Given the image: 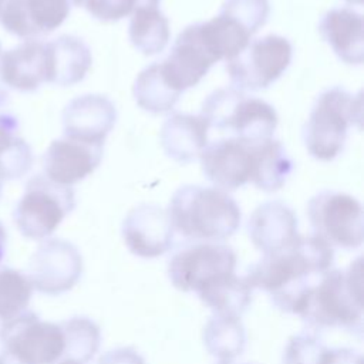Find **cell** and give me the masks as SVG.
<instances>
[{
  "label": "cell",
  "mask_w": 364,
  "mask_h": 364,
  "mask_svg": "<svg viewBox=\"0 0 364 364\" xmlns=\"http://www.w3.org/2000/svg\"><path fill=\"white\" fill-rule=\"evenodd\" d=\"M333 247L318 236H299L287 247L267 253L249 267L250 289L267 291L276 307L297 314L310 290L333 264Z\"/></svg>",
  "instance_id": "obj_1"
},
{
  "label": "cell",
  "mask_w": 364,
  "mask_h": 364,
  "mask_svg": "<svg viewBox=\"0 0 364 364\" xmlns=\"http://www.w3.org/2000/svg\"><path fill=\"white\" fill-rule=\"evenodd\" d=\"M173 230L193 242H218L232 236L240 225L236 200L215 186L183 185L166 209Z\"/></svg>",
  "instance_id": "obj_2"
},
{
  "label": "cell",
  "mask_w": 364,
  "mask_h": 364,
  "mask_svg": "<svg viewBox=\"0 0 364 364\" xmlns=\"http://www.w3.org/2000/svg\"><path fill=\"white\" fill-rule=\"evenodd\" d=\"M317 328H346L363 331V257L348 270L326 272L310 290L297 313Z\"/></svg>",
  "instance_id": "obj_3"
},
{
  "label": "cell",
  "mask_w": 364,
  "mask_h": 364,
  "mask_svg": "<svg viewBox=\"0 0 364 364\" xmlns=\"http://www.w3.org/2000/svg\"><path fill=\"white\" fill-rule=\"evenodd\" d=\"M361 94L341 87L323 91L303 127V142L309 154L318 161H333L344 148L348 128L361 125Z\"/></svg>",
  "instance_id": "obj_4"
},
{
  "label": "cell",
  "mask_w": 364,
  "mask_h": 364,
  "mask_svg": "<svg viewBox=\"0 0 364 364\" xmlns=\"http://www.w3.org/2000/svg\"><path fill=\"white\" fill-rule=\"evenodd\" d=\"M220 132H230L247 144L270 139L277 127L274 108L235 87L215 90L202 102L199 114Z\"/></svg>",
  "instance_id": "obj_5"
},
{
  "label": "cell",
  "mask_w": 364,
  "mask_h": 364,
  "mask_svg": "<svg viewBox=\"0 0 364 364\" xmlns=\"http://www.w3.org/2000/svg\"><path fill=\"white\" fill-rule=\"evenodd\" d=\"M74 206L75 195L71 186L36 175L26 183L24 193L14 208L13 220L24 237L44 240L54 233Z\"/></svg>",
  "instance_id": "obj_6"
},
{
  "label": "cell",
  "mask_w": 364,
  "mask_h": 364,
  "mask_svg": "<svg viewBox=\"0 0 364 364\" xmlns=\"http://www.w3.org/2000/svg\"><path fill=\"white\" fill-rule=\"evenodd\" d=\"M0 344L18 364H57L65 350L61 324L44 321L30 310L1 321Z\"/></svg>",
  "instance_id": "obj_7"
},
{
  "label": "cell",
  "mask_w": 364,
  "mask_h": 364,
  "mask_svg": "<svg viewBox=\"0 0 364 364\" xmlns=\"http://www.w3.org/2000/svg\"><path fill=\"white\" fill-rule=\"evenodd\" d=\"M314 235L331 247L357 249L364 239L363 206L354 196L338 191H321L307 203Z\"/></svg>",
  "instance_id": "obj_8"
},
{
  "label": "cell",
  "mask_w": 364,
  "mask_h": 364,
  "mask_svg": "<svg viewBox=\"0 0 364 364\" xmlns=\"http://www.w3.org/2000/svg\"><path fill=\"white\" fill-rule=\"evenodd\" d=\"M293 48L286 37L267 34L249 41L226 61L232 87L240 91H260L273 84L290 65Z\"/></svg>",
  "instance_id": "obj_9"
},
{
  "label": "cell",
  "mask_w": 364,
  "mask_h": 364,
  "mask_svg": "<svg viewBox=\"0 0 364 364\" xmlns=\"http://www.w3.org/2000/svg\"><path fill=\"white\" fill-rule=\"evenodd\" d=\"M235 267L236 253L230 246L216 242H195L172 256L168 276L176 289L199 294L233 274Z\"/></svg>",
  "instance_id": "obj_10"
},
{
  "label": "cell",
  "mask_w": 364,
  "mask_h": 364,
  "mask_svg": "<svg viewBox=\"0 0 364 364\" xmlns=\"http://www.w3.org/2000/svg\"><path fill=\"white\" fill-rule=\"evenodd\" d=\"M82 257L78 249L64 239H44L28 263L33 289L58 296L70 290L81 277Z\"/></svg>",
  "instance_id": "obj_11"
},
{
  "label": "cell",
  "mask_w": 364,
  "mask_h": 364,
  "mask_svg": "<svg viewBox=\"0 0 364 364\" xmlns=\"http://www.w3.org/2000/svg\"><path fill=\"white\" fill-rule=\"evenodd\" d=\"M70 10V0H0V24L20 38H37L58 28Z\"/></svg>",
  "instance_id": "obj_12"
},
{
  "label": "cell",
  "mask_w": 364,
  "mask_h": 364,
  "mask_svg": "<svg viewBox=\"0 0 364 364\" xmlns=\"http://www.w3.org/2000/svg\"><path fill=\"white\" fill-rule=\"evenodd\" d=\"M173 226L168 212L154 203H141L131 209L122 222V237L131 253L139 257H156L172 247Z\"/></svg>",
  "instance_id": "obj_13"
},
{
  "label": "cell",
  "mask_w": 364,
  "mask_h": 364,
  "mask_svg": "<svg viewBox=\"0 0 364 364\" xmlns=\"http://www.w3.org/2000/svg\"><path fill=\"white\" fill-rule=\"evenodd\" d=\"M252 144L229 136L208 144L200 152L202 172L215 188L235 191L250 179Z\"/></svg>",
  "instance_id": "obj_14"
},
{
  "label": "cell",
  "mask_w": 364,
  "mask_h": 364,
  "mask_svg": "<svg viewBox=\"0 0 364 364\" xmlns=\"http://www.w3.org/2000/svg\"><path fill=\"white\" fill-rule=\"evenodd\" d=\"M218 63L206 47L198 23L185 27L176 37L169 55L161 61V67L171 84L183 92L196 85Z\"/></svg>",
  "instance_id": "obj_15"
},
{
  "label": "cell",
  "mask_w": 364,
  "mask_h": 364,
  "mask_svg": "<svg viewBox=\"0 0 364 364\" xmlns=\"http://www.w3.org/2000/svg\"><path fill=\"white\" fill-rule=\"evenodd\" d=\"M64 136L87 144L104 145L117 121L114 102L101 94H84L73 98L63 109Z\"/></svg>",
  "instance_id": "obj_16"
},
{
  "label": "cell",
  "mask_w": 364,
  "mask_h": 364,
  "mask_svg": "<svg viewBox=\"0 0 364 364\" xmlns=\"http://www.w3.org/2000/svg\"><path fill=\"white\" fill-rule=\"evenodd\" d=\"M104 145L71 138L54 139L43 155V175L50 181L71 186L92 173L102 159Z\"/></svg>",
  "instance_id": "obj_17"
},
{
  "label": "cell",
  "mask_w": 364,
  "mask_h": 364,
  "mask_svg": "<svg viewBox=\"0 0 364 364\" xmlns=\"http://www.w3.org/2000/svg\"><path fill=\"white\" fill-rule=\"evenodd\" d=\"M50 78L47 41L28 38L0 54V81L7 88L31 92Z\"/></svg>",
  "instance_id": "obj_18"
},
{
  "label": "cell",
  "mask_w": 364,
  "mask_h": 364,
  "mask_svg": "<svg viewBox=\"0 0 364 364\" xmlns=\"http://www.w3.org/2000/svg\"><path fill=\"white\" fill-rule=\"evenodd\" d=\"M247 233L264 255L287 247L300 236L293 209L280 200L259 205L249 218Z\"/></svg>",
  "instance_id": "obj_19"
},
{
  "label": "cell",
  "mask_w": 364,
  "mask_h": 364,
  "mask_svg": "<svg viewBox=\"0 0 364 364\" xmlns=\"http://www.w3.org/2000/svg\"><path fill=\"white\" fill-rule=\"evenodd\" d=\"M323 40L346 64L360 65L364 60L363 14L351 7L328 10L318 23Z\"/></svg>",
  "instance_id": "obj_20"
},
{
  "label": "cell",
  "mask_w": 364,
  "mask_h": 364,
  "mask_svg": "<svg viewBox=\"0 0 364 364\" xmlns=\"http://www.w3.org/2000/svg\"><path fill=\"white\" fill-rule=\"evenodd\" d=\"M208 131L209 125L200 115L175 112L161 127V146L171 159L191 162L208 145Z\"/></svg>",
  "instance_id": "obj_21"
},
{
  "label": "cell",
  "mask_w": 364,
  "mask_h": 364,
  "mask_svg": "<svg viewBox=\"0 0 364 364\" xmlns=\"http://www.w3.org/2000/svg\"><path fill=\"white\" fill-rule=\"evenodd\" d=\"M50 78L48 84L70 87L82 81L91 67V50L84 40L63 34L47 41Z\"/></svg>",
  "instance_id": "obj_22"
},
{
  "label": "cell",
  "mask_w": 364,
  "mask_h": 364,
  "mask_svg": "<svg viewBox=\"0 0 364 364\" xmlns=\"http://www.w3.org/2000/svg\"><path fill=\"white\" fill-rule=\"evenodd\" d=\"M250 179L264 192H276L284 186L293 172L294 164L280 141L264 139L252 144Z\"/></svg>",
  "instance_id": "obj_23"
},
{
  "label": "cell",
  "mask_w": 364,
  "mask_h": 364,
  "mask_svg": "<svg viewBox=\"0 0 364 364\" xmlns=\"http://www.w3.org/2000/svg\"><path fill=\"white\" fill-rule=\"evenodd\" d=\"M132 94L142 109L152 114H164L175 107L182 92L166 78L161 63H152L135 78Z\"/></svg>",
  "instance_id": "obj_24"
},
{
  "label": "cell",
  "mask_w": 364,
  "mask_h": 364,
  "mask_svg": "<svg viewBox=\"0 0 364 364\" xmlns=\"http://www.w3.org/2000/svg\"><path fill=\"white\" fill-rule=\"evenodd\" d=\"M33 165L30 145L18 135V121L14 115L0 111V179L23 178Z\"/></svg>",
  "instance_id": "obj_25"
},
{
  "label": "cell",
  "mask_w": 364,
  "mask_h": 364,
  "mask_svg": "<svg viewBox=\"0 0 364 364\" xmlns=\"http://www.w3.org/2000/svg\"><path fill=\"white\" fill-rule=\"evenodd\" d=\"M129 40L145 55L165 50L171 38L169 21L158 7H139L131 14Z\"/></svg>",
  "instance_id": "obj_26"
},
{
  "label": "cell",
  "mask_w": 364,
  "mask_h": 364,
  "mask_svg": "<svg viewBox=\"0 0 364 364\" xmlns=\"http://www.w3.org/2000/svg\"><path fill=\"white\" fill-rule=\"evenodd\" d=\"M198 296L216 314L239 317L250 304L252 289L245 277L233 273L202 290Z\"/></svg>",
  "instance_id": "obj_27"
},
{
  "label": "cell",
  "mask_w": 364,
  "mask_h": 364,
  "mask_svg": "<svg viewBox=\"0 0 364 364\" xmlns=\"http://www.w3.org/2000/svg\"><path fill=\"white\" fill-rule=\"evenodd\" d=\"M203 340L212 355L222 363H228L242 354L246 336L239 317L216 314L208 321L203 331Z\"/></svg>",
  "instance_id": "obj_28"
},
{
  "label": "cell",
  "mask_w": 364,
  "mask_h": 364,
  "mask_svg": "<svg viewBox=\"0 0 364 364\" xmlns=\"http://www.w3.org/2000/svg\"><path fill=\"white\" fill-rule=\"evenodd\" d=\"M64 338L65 350L63 360H71L78 364L88 363L98 350L101 334L98 326L87 317H73L60 321Z\"/></svg>",
  "instance_id": "obj_29"
},
{
  "label": "cell",
  "mask_w": 364,
  "mask_h": 364,
  "mask_svg": "<svg viewBox=\"0 0 364 364\" xmlns=\"http://www.w3.org/2000/svg\"><path fill=\"white\" fill-rule=\"evenodd\" d=\"M33 290L26 273L0 266V320L6 321L27 310Z\"/></svg>",
  "instance_id": "obj_30"
},
{
  "label": "cell",
  "mask_w": 364,
  "mask_h": 364,
  "mask_svg": "<svg viewBox=\"0 0 364 364\" xmlns=\"http://www.w3.org/2000/svg\"><path fill=\"white\" fill-rule=\"evenodd\" d=\"M220 13L237 21L253 36L266 24L270 4L269 0H225Z\"/></svg>",
  "instance_id": "obj_31"
},
{
  "label": "cell",
  "mask_w": 364,
  "mask_h": 364,
  "mask_svg": "<svg viewBox=\"0 0 364 364\" xmlns=\"http://www.w3.org/2000/svg\"><path fill=\"white\" fill-rule=\"evenodd\" d=\"M161 0H82L84 7L91 16L102 21H118L131 16L139 7H159Z\"/></svg>",
  "instance_id": "obj_32"
},
{
  "label": "cell",
  "mask_w": 364,
  "mask_h": 364,
  "mask_svg": "<svg viewBox=\"0 0 364 364\" xmlns=\"http://www.w3.org/2000/svg\"><path fill=\"white\" fill-rule=\"evenodd\" d=\"M324 346L314 336L303 333L290 338L284 355V364H318Z\"/></svg>",
  "instance_id": "obj_33"
},
{
  "label": "cell",
  "mask_w": 364,
  "mask_h": 364,
  "mask_svg": "<svg viewBox=\"0 0 364 364\" xmlns=\"http://www.w3.org/2000/svg\"><path fill=\"white\" fill-rule=\"evenodd\" d=\"M318 364H363V357L351 348H324Z\"/></svg>",
  "instance_id": "obj_34"
},
{
  "label": "cell",
  "mask_w": 364,
  "mask_h": 364,
  "mask_svg": "<svg viewBox=\"0 0 364 364\" xmlns=\"http://www.w3.org/2000/svg\"><path fill=\"white\" fill-rule=\"evenodd\" d=\"M98 364H144V360L134 348L125 347L108 351L100 358Z\"/></svg>",
  "instance_id": "obj_35"
},
{
  "label": "cell",
  "mask_w": 364,
  "mask_h": 364,
  "mask_svg": "<svg viewBox=\"0 0 364 364\" xmlns=\"http://www.w3.org/2000/svg\"><path fill=\"white\" fill-rule=\"evenodd\" d=\"M6 247H7V232H6L4 226H3V223L0 222V263L4 259Z\"/></svg>",
  "instance_id": "obj_36"
},
{
  "label": "cell",
  "mask_w": 364,
  "mask_h": 364,
  "mask_svg": "<svg viewBox=\"0 0 364 364\" xmlns=\"http://www.w3.org/2000/svg\"><path fill=\"white\" fill-rule=\"evenodd\" d=\"M0 364H18L13 357H10L7 353L0 351Z\"/></svg>",
  "instance_id": "obj_37"
},
{
  "label": "cell",
  "mask_w": 364,
  "mask_h": 364,
  "mask_svg": "<svg viewBox=\"0 0 364 364\" xmlns=\"http://www.w3.org/2000/svg\"><path fill=\"white\" fill-rule=\"evenodd\" d=\"M6 100H7V94H6V91L0 87V107H1L3 104H6Z\"/></svg>",
  "instance_id": "obj_38"
},
{
  "label": "cell",
  "mask_w": 364,
  "mask_h": 364,
  "mask_svg": "<svg viewBox=\"0 0 364 364\" xmlns=\"http://www.w3.org/2000/svg\"><path fill=\"white\" fill-rule=\"evenodd\" d=\"M57 364H78L75 361H71V360H63V361H58Z\"/></svg>",
  "instance_id": "obj_39"
},
{
  "label": "cell",
  "mask_w": 364,
  "mask_h": 364,
  "mask_svg": "<svg viewBox=\"0 0 364 364\" xmlns=\"http://www.w3.org/2000/svg\"><path fill=\"white\" fill-rule=\"evenodd\" d=\"M350 4H363V0H346Z\"/></svg>",
  "instance_id": "obj_40"
},
{
  "label": "cell",
  "mask_w": 364,
  "mask_h": 364,
  "mask_svg": "<svg viewBox=\"0 0 364 364\" xmlns=\"http://www.w3.org/2000/svg\"><path fill=\"white\" fill-rule=\"evenodd\" d=\"M70 1H71V4H74V6H78V7H80V6H81V1H82V0H70Z\"/></svg>",
  "instance_id": "obj_41"
},
{
  "label": "cell",
  "mask_w": 364,
  "mask_h": 364,
  "mask_svg": "<svg viewBox=\"0 0 364 364\" xmlns=\"http://www.w3.org/2000/svg\"><path fill=\"white\" fill-rule=\"evenodd\" d=\"M1 186H3V181L0 179V195H1Z\"/></svg>",
  "instance_id": "obj_42"
},
{
  "label": "cell",
  "mask_w": 364,
  "mask_h": 364,
  "mask_svg": "<svg viewBox=\"0 0 364 364\" xmlns=\"http://www.w3.org/2000/svg\"><path fill=\"white\" fill-rule=\"evenodd\" d=\"M0 54H1V46H0Z\"/></svg>",
  "instance_id": "obj_43"
},
{
  "label": "cell",
  "mask_w": 364,
  "mask_h": 364,
  "mask_svg": "<svg viewBox=\"0 0 364 364\" xmlns=\"http://www.w3.org/2000/svg\"><path fill=\"white\" fill-rule=\"evenodd\" d=\"M220 364H228V363H220Z\"/></svg>",
  "instance_id": "obj_44"
}]
</instances>
